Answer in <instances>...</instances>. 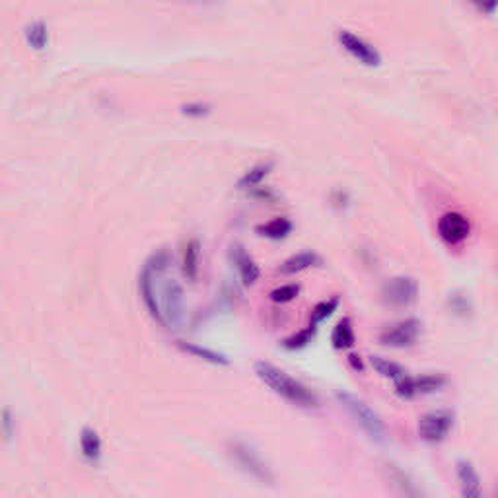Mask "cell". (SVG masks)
Here are the masks:
<instances>
[{
	"instance_id": "9a60e30c",
	"label": "cell",
	"mask_w": 498,
	"mask_h": 498,
	"mask_svg": "<svg viewBox=\"0 0 498 498\" xmlns=\"http://www.w3.org/2000/svg\"><path fill=\"white\" fill-rule=\"evenodd\" d=\"M370 364L374 366V370L380 374V376L390 377L393 382H397L399 377H403L407 374V370L403 366H399L397 362H392L387 358H382V356H372Z\"/></svg>"
},
{
	"instance_id": "9c48e42d",
	"label": "cell",
	"mask_w": 498,
	"mask_h": 498,
	"mask_svg": "<svg viewBox=\"0 0 498 498\" xmlns=\"http://www.w3.org/2000/svg\"><path fill=\"white\" fill-rule=\"evenodd\" d=\"M339 43H341L342 49L347 51L350 57H355L358 63L366 64V66H380L382 64L380 53L372 47L370 43H366L362 37L355 36L347 29L339 31Z\"/></svg>"
},
{
	"instance_id": "8992f818",
	"label": "cell",
	"mask_w": 498,
	"mask_h": 498,
	"mask_svg": "<svg viewBox=\"0 0 498 498\" xmlns=\"http://www.w3.org/2000/svg\"><path fill=\"white\" fill-rule=\"evenodd\" d=\"M420 327H422L420 321L415 317L399 321L380 333V342L385 347H393V349H405V347H411L419 341Z\"/></svg>"
},
{
	"instance_id": "484cf974",
	"label": "cell",
	"mask_w": 498,
	"mask_h": 498,
	"mask_svg": "<svg viewBox=\"0 0 498 498\" xmlns=\"http://www.w3.org/2000/svg\"><path fill=\"white\" fill-rule=\"evenodd\" d=\"M349 360L352 362V366H355L356 370H362V362H360V360H356V355H350Z\"/></svg>"
},
{
	"instance_id": "5b68a950",
	"label": "cell",
	"mask_w": 498,
	"mask_h": 498,
	"mask_svg": "<svg viewBox=\"0 0 498 498\" xmlns=\"http://www.w3.org/2000/svg\"><path fill=\"white\" fill-rule=\"evenodd\" d=\"M446 385V377L440 374H427V376H409L405 374L395 382V392L399 397L413 399L419 395H428L442 390Z\"/></svg>"
},
{
	"instance_id": "603a6c76",
	"label": "cell",
	"mask_w": 498,
	"mask_h": 498,
	"mask_svg": "<svg viewBox=\"0 0 498 498\" xmlns=\"http://www.w3.org/2000/svg\"><path fill=\"white\" fill-rule=\"evenodd\" d=\"M197 257H199L197 243L195 242L189 243V248H187V253H186V270L191 275V277H195V273H197Z\"/></svg>"
},
{
	"instance_id": "ba28073f",
	"label": "cell",
	"mask_w": 498,
	"mask_h": 498,
	"mask_svg": "<svg viewBox=\"0 0 498 498\" xmlns=\"http://www.w3.org/2000/svg\"><path fill=\"white\" fill-rule=\"evenodd\" d=\"M382 294H384V300L387 304L403 308L413 304L415 300H417L419 285H417V280L411 277H395L392 278L390 283H385Z\"/></svg>"
},
{
	"instance_id": "8fae6325",
	"label": "cell",
	"mask_w": 498,
	"mask_h": 498,
	"mask_svg": "<svg viewBox=\"0 0 498 498\" xmlns=\"http://www.w3.org/2000/svg\"><path fill=\"white\" fill-rule=\"evenodd\" d=\"M232 255H234V263L235 267H238V270H240V277H242L243 285H255V280L259 278V267H257L255 261L251 259V255L245 253V249L240 248V245H235Z\"/></svg>"
},
{
	"instance_id": "2e32d148",
	"label": "cell",
	"mask_w": 498,
	"mask_h": 498,
	"mask_svg": "<svg viewBox=\"0 0 498 498\" xmlns=\"http://www.w3.org/2000/svg\"><path fill=\"white\" fill-rule=\"evenodd\" d=\"M26 41L36 47V49H43L47 41H49V31H47V26L43 21H34L31 26L26 28Z\"/></svg>"
},
{
	"instance_id": "d6986e66",
	"label": "cell",
	"mask_w": 498,
	"mask_h": 498,
	"mask_svg": "<svg viewBox=\"0 0 498 498\" xmlns=\"http://www.w3.org/2000/svg\"><path fill=\"white\" fill-rule=\"evenodd\" d=\"M100 449L101 444L98 435L92 432V430H84V435H82V452H84L90 459H96V457L100 456Z\"/></svg>"
},
{
	"instance_id": "7402d4cb",
	"label": "cell",
	"mask_w": 498,
	"mask_h": 498,
	"mask_svg": "<svg viewBox=\"0 0 498 498\" xmlns=\"http://www.w3.org/2000/svg\"><path fill=\"white\" fill-rule=\"evenodd\" d=\"M448 304L449 308H452V312L457 313V315H467V313L471 312L469 298H467L465 294H462V292H454V294H449Z\"/></svg>"
},
{
	"instance_id": "ffe728a7",
	"label": "cell",
	"mask_w": 498,
	"mask_h": 498,
	"mask_svg": "<svg viewBox=\"0 0 498 498\" xmlns=\"http://www.w3.org/2000/svg\"><path fill=\"white\" fill-rule=\"evenodd\" d=\"M269 170H270V164L257 166V168H253L251 171H248V173H245V176L240 179V187H242V189H245V187H253V186H257V183H261V181L267 178Z\"/></svg>"
},
{
	"instance_id": "cb8c5ba5",
	"label": "cell",
	"mask_w": 498,
	"mask_h": 498,
	"mask_svg": "<svg viewBox=\"0 0 498 498\" xmlns=\"http://www.w3.org/2000/svg\"><path fill=\"white\" fill-rule=\"evenodd\" d=\"M471 4H475L479 10H483L487 14H492L494 12V6H497V0H469Z\"/></svg>"
},
{
	"instance_id": "4fadbf2b",
	"label": "cell",
	"mask_w": 498,
	"mask_h": 498,
	"mask_svg": "<svg viewBox=\"0 0 498 498\" xmlns=\"http://www.w3.org/2000/svg\"><path fill=\"white\" fill-rule=\"evenodd\" d=\"M331 342L337 350H347L355 345V327H352V321L349 317H342L335 325L333 333H331Z\"/></svg>"
},
{
	"instance_id": "30bf717a",
	"label": "cell",
	"mask_w": 498,
	"mask_h": 498,
	"mask_svg": "<svg viewBox=\"0 0 498 498\" xmlns=\"http://www.w3.org/2000/svg\"><path fill=\"white\" fill-rule=\"evenodd\" d=\"M457 481L462 487V494L465 498H479L483 497V484L479 477L477 469L473 467V463L467 459H459L456 465Z\"/></svg>"
},
{
	"instance_id": "3957f363",
	"label": "cell",
	"mask_w": 498,
	"mask_h": 498,
	"mask_svg": "<svg viewBox=\"0 0 498 498\" xmlns=\"http://www.w3.org/2000/svg\"><path fill=\"white\" fill-rule=\"evenodd\" d=\"M230 452H232L235 463L253 479L267 484H270L275 481V477H273V473H270L269 469V465L263 462V457L259 456V452H255L249 444L235 442V444H232V449H230Z\"/></svg>"
},
{
	"instance_id": "ac0fdd59",
	"label": "cell",
	"mask_w": 498,
	"mask_h": 498,
	"mask_svg": "<svg viewBox=\"0 0 498 498\" xmlns=\"http://www.w3.org/2000/svg\"><path fill=\"white\" fill-rule=\"evenodd\" d=\"M313 335H315V327H313V325H308V327L302 329L300 333L292 335V337L285 339V341H283V347L288 350L304 349V347H308V342H312Z\"/></svg>"
},
{
	"instance_id": "44dd1931",
	"label": "cell",
	"mask_w": 498,
	"mask_h": 498,
	"mask_svg": "<svg viewBox=\"0 0 498 498\" xmlns=\"http://www.w3.org/2000/svg\"><path fill=\"white\" fill-rule=\"evenodd\" d=\"M300 286L296 285V283H292V285H285L280 286V288H277V290L270 292V300L277 302V304H286V302H292V300L296 298Z\"/></svg>"
},
{
	"instance_id": "e0dca14e",
	"label": "cell",
	"mask_w": 498,
	"mask_h": 498,
	"mask_svg": "<svg viewBox=\"0 0 498 498\" xmlns=\"http://www.w3.org/2000/svg\"><path fill=\"white\" fill-rule=\"evenodd\" d=\"M339 302H341L339 296H333V298L320 302V304L312 310V315H310V325L317 327V323H321L323 320H327L329 315L339 308Z\"/></svg>"
},
{
	"instance_id": "6da1fadb",
	"label": "cell",
	"mask_w": 498,
	"mask_h": 498,
	"mask_svg": "<svg viewBox=\"0 0 498 498\" xmlns=\"http://www.w3.org/2000/svg\"><path fill=\"white\" fill-rule=\"evenodd\" d=\"M255 374L265 385H269L273 392L286 399L292 405L304 407V409H312V407L320 405L317 395L308 385L302 384L296 377L288 376L285 370L273 366L270 362H257Z\"/></svg>"
},
{
	"instance_id": "7c38bea8",
	"label": "cell",
	"mask_w": 498,
	"mask_h": 498,
	"mask_svg": "<svg viewBox=\"0 0 498 498\" xmlns=\"http://www.w3.org/2000/svg\"><path fill=\"white\" fill-rule=\"evenodd\" d=\"M321 263V257L313 251H302L298 255H292L290 259H286L285 263L280 265V273L283 275H296V273H302V270L310 269V267H315V265Z\"/></svg>"
},
{
	"instance_id": "5bb4252c",
	"label": "cell",
	"mask_w": 498,
	"mask_h": 498,
	"mask_svg": "<svg viewBox=\"0 0 498 498\" xmlns=\"http://www.w3.org/2000/svg\"><path fill=\"white\" fill-rule=\"evenodd\" d=\"M257 232L269 240H283L292 232V222L288 218H273L263 226H259Z\"/></svg>"
},
{
	"instance_id": "d4e9b609",
	"label": "cell",
	"mask_w": 498,
	"mask_h": 498,
	"mask_svg": "<svg viewBox=\"0 0 498 498\" xmlns=\"http://www.w3.org/2000/svg\"><path fill=\"white\" fill-rule=\"evenodd\" d=\"M187 115H203L207 113V106H187L186 107Z\"/></svg>"
},
{
	"instance_id": "7a4b0ae2",
	"label": "cell",
	"mask_w": 498,
	"mask_h": 498,
	"mask_svg": "<svg viewBox=\"0 0 498 498\" xmlns=\"http://www.w3.org/2000/svg\"><path fill=\"white\" fill-rule=\"evenodd\" d=\"M335 397L341 403L342 409L352 417L356 425L370 436L372 440L380 442V444H384L387 440V430H385L384 420L380 419V415L368 403H364L362 399H358L356 395L347 392H337Z\"/></svg>"
},
{
	"instance_id": "277c9868",
	"label": "cell",
	"mask_w": 498,
	"mask_h": 498,
	"mask_svg": "<svg viewBox=\"0 0 498 498\" xmlns=\"http://www.w3.org/2000/svg\"><path fill=\"white\" fill-rule=\"evenodd\" d=\"M454 428V413L446 409L430 411L419 420V436L428 444H440Z\"/></svg>"
},
{
	"instance_id": "52a82bcc",
	"label": "cell",
	"mask_w": 498,
	"mask_h": 498,
	"mask_svg": "<svg viewBox=\"0 0 498 498\" xmlns=\"http://www.w3.org/2000/svg\"><path fill=\"white\" fill-rule=\"evenodd\" d=\"M471 224L467 216L459 213H446L438 220V235L448 245H459L469 238Z\"/></svg>"
}]
</instances>
